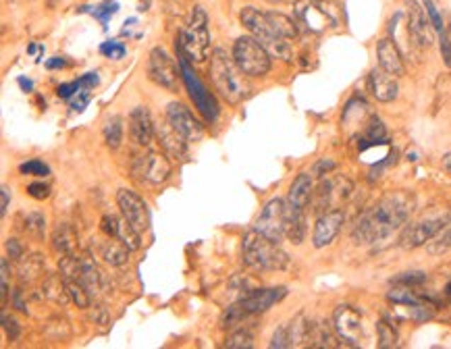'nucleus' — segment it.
<instances>
[{
  "instance_id": "obj_1",
  "label": "nucleus",
  "mask_w": 451,
  "mask_h": 349,
  "mask_svg": "<svg viewBox=\"0 0 451 349\" xmlns=\"http://www.w3.org/2000/svg\"><path fill=\"white\" fill-rule=\"evenodd\" d=\"M416 208V198L408 191H393L368 208L352 229V239L358 246L379 244L401 229Z\"/></svg>"
},
{
  "instance_id": "obj_2",
  "label": "nucleus",
  "mask_w": 451,
  "mask_h": 349,
  "mask_svg": "<svg viewBox=\"0 0 451 349\" xmlns=\"http://www.w3.org/2000/svg\"><path fill=\"white\" fill-rule=\"evenodd\" d=\"M210 81L229 104H241L252 96L248 75L233 61V55H227L223 48L210 55Z\"/></svg>"
},
{
  "instance_id": "obj_3",
  "label": "nucleus",
  "mask_w": 451,
  "mask_h": 349,
  "mask_svg": "<svg viewBox=\"0 0 451 349\" xmlns=\"http://www.w3.org/2000/svg\"><path fill=\"white\" fill-rule=\"evenodd\" d=\"M241 258H244V264L256 273L283 270L290 264V256L279 248V244L266 239L256 229L246 233L241 244Z\"/></svg>"
},
{
  "instance_id": "obj_4",
  "label": "nucleus",
  "mask_w": 451,
  "mask_h": 349,
  "mask_svg": "<svg viewBox=\"0 0 451 349\" xmlns=\"http://www.w3.org/2000/svg\"><path fill=\"white\" fill-rule=\"evenodd\" d=\"M239 21L241 25L256 38L258 42L268 50V55L273 59H281V61H291L293 57V46L290 40L281 38L279 33L273 30L266 11H258L254 6H246L239 13Z\"/></svg>"
},
{
  "instance_id": "obj_5",
  "label": "nucleus",
  "mask_w": 451,
  "mask_h": 349,
  "mask_svg": "<svg viewBox=\"0 0 451 349\" xmlns=\"http://www.w3.org/2000/svg\"><path fill=\"white\" fill-rule=\"evenodd\" d=\"M210 21L202 6H193L188 15V23L179 33V50L192 61L204 63L210 57Z\"/></svg>"
},
{
  "instance_id": "obj_6",
  "label": "nucleus",
  "mask_w": 451,
  "mask_h": 349,
  "mask_svg": "<svg viewBox=\"0 0 451 349\" xmlns=\"http://www.w3.org/2000/svg\"><path fill=\"white\" fill-rule=\"evenodd\" d=\"M233 61L248 77H264L270 71L273 57L254 35H241L233 44Z\"/></svg>"
},
{
  "instance_id": "obj_7",
  "label": "nucleus",
  "mask_w": 451,
  "mask_h": 349,
  "mask_svg": "<svg viewBox=\"0 0 451 349\" xmlns=\"http://www.w3.org/2000/svg\"><path fill=\"white\" fill-rule=\"evenodd\" d=\"M450 221L451 212H435V214L422 217L420 221L410 222L404 227L399 235V246L404 250H416L420 246H426Z\"/></svg>"
},
{
  "instance_id": "obj_8",
  "label": "nucleus",
  "mask_w": 451,
  "mask_h": 349,
  "mask_svg": "<svg viewBox=\"0 0 451 349\" xmlns=\"http://www.w3.org/2000/svg\"><path fill=\"white\" fill-rule=\"evenodd\" d=\"M254 229L258 233H262L266 239L281 244L285 237V231H287V202L281 198L268 200L258 214Z\"/></svg>"
},
{
  "instance_id": "obj_9",
  "label": "nucleus",
  "mask_w": 451,
  "mask_h": 349,
  "mask_svg": "<svg viewBox=\"0 0 451 349\" xmlns=\"http://www.w3.org/2000/svg\"><path fill=\"white\" fill-rule=\"evenodd\" d=\"M333 4L324 0H297L293 11H295V21L297 25H304L310 32H321L326 25L335 28L337 17L333 15Z\"/></svg>"
},
{
  "instance_id": "obj_10",
  "label": "nucleus",
  "mask_w": 451,
  "mask_h": 349,
  "mask_svg": "<svg viewBox=\"0 0 451 349\" xmlns=\"http://www.w3.org/2000/svg\"><path fill=\"white\" fill-rule=\"evenodd\" d=\"M133 175L150 185H161L171 177V162L164 152H146L133 160Z\"/></svg>"
},
{
  "instance_id": "obj_11",
  "label": "nucleus",
  "mask_w": 451,
  "mask_h": 349,
  "mask_svg": "<svg viewBox=\"0 0 451 349\" xmlns=\"http://www.w3.org/2000/svg\"><path fill=\"white\" fill-rule=\"evenodd\" d=\"M148 77L169 92H177L179 88V79L183 75H179L177 64L169 57L166 50L162 48H152L150 57H148Z\"/></svg>"
},
{
  "instance_id": "obj_12",
  "label": "nucleus",
  "mask_w": 451,
  "mask_h": 349,
  "mask_svg": "<svg viewBox=\"0 0 451 349\" xmlns=\"http://www.w3.org/2000/svg\"><path fill=\"white\" fill-rule=\"evenodd\" d=\"M333 326L343 345L355 348L364 337V320L354 306H339L333 314Z\"/></svg>"
},
{
  "instance_id": "obj_13",
  "label": "nucleus",
  "mask_w": 451,
  "mask_h": 349,
  "mask_svg": "<svg viewBox=\"0 0 451 349\" xmlns=\"http://www.w3.org/2000/svg\"><path fill=\"white\" fill-rule=\"evenodd\" d=\"M352 190H354L352 181L341 175L322 179L316 191V210L326 212V210L339 208V204H343L352 195Z\"/></svg>"
},
{
  "instance_id": "obj_14",
  "label": "nucleus",
  "mask_w": 451,
  "mask_h": 349,
  "mask_svg": "<svg viewBox=\"0 0 451 349\" xmlns=\"http://www.w3.org/2000/svg\"><path fill=\"white\" fill-rule=\"evenodd\" d=\"M408 35L422 50L430 48L435 42V28L426 15V8H422L416 0H412L408 6Z\"/></svg>"
},
{
  "instance_id": "obj_15",
  "label": "nucleus",
  "mask_w": 451,
  "mask_h": 349,
  "mask_svg": "<svg viewBox=\"0 0 451 349\" xmlns=\"http://www.w3.org/2000/svg\"><path fill=\"white\" fill-rule=\"evenodd\" d=\"M117 206L121 208V214L127 219L139 233H146L150 229V212L146 202L131 190L117 191Z\"/></svg>"
},
{
  "instance_id": "obj_16",
  "label": "nucleus",
  "mask_w": 451,
  "mask_h": 349,
  "mask_svg": "<svg viewBox=\"0 0 451 349\" xmlns=\"http://www.w3.org/2000/svg\"><path fill=\"white\" fill-rule=\"evenodd\" d=\"M179 52H181V50H179ZM181 75H183V79H185V84H188V88H190V96H192V100L195 102V106L202 110V115H204L208 121H215L217 115H219V106H217V102H215L212 96L206 94L204 86L200 84V79L195 77V73L190 69L188 57H185L183 52H181Z\"/></svg>"
},
{
  "instance_id": "obj_17",
  "label": "nucleus",
  "mask_w": 451,
  "mask_h": 349,
  "mask_svg": "<svg viewBox=\"0 0 451 349\" xmlns=\"http://www.w3.org/2000/svg\"><path fill=\"white\" fill-rule=\"evenodd\" d=\"M166 119L173 127L177 129L188 142H200L204 135V129L200 121L193 117V113L181 102H171L166 106Z\"/></svg>"
},
{
  "instance_id": "obj_18",
  "label": "nucleus",
  "mask_w": 451,
  "mask_h": 349,
  "mask_svg": "<svg viewBox=\"0 0 451 349\" xmlns=\"http://www.w3.org/2000/svg\"><path fill=\"white\" fill-rule=\"evenodd\" d=\"M343 222H346V214L341 208H335V210H326L319 217V221L314 224V233H312V246L314 248H326L331 246L337 235L341 233L343 229Z\"/></svg>"
},
{
  "instance_id": "obj_19",
  "label": "nucleus",
  "mask_w": 451,
  "mask_h": 349,
  "mask_svg": "<svg viewBox=\"0 0 451 349\" xmlns=\"http://www.w3.org/2000/svg\"><path fill=\"white\" fill-rule=\"evenodd\" d=\"M287 295V287H270V289H252L248 295H244L239 299L241 308L252 316V314H262L266 310H270L275 304H279L281 299H285Z\"/></svg>"
},
{
  "instance_id": "obj_20",
  "label": "nucleus",
  "mask_w": 451,
  "mask_h": 349,
  "mask_svg": "<svg viewBox=\"0 0 451 349\" xmlns=\"http://www.w3.org/2000/svg\"><path fill=\"white\" fill-rule=\"evenodd\" d=\"M154 133H156V139H159L162 152H164L166 156L177 160H183L188 156V144H190V142L169 123V119L159 123V125H154Z\"/></svg>"
},
{
  "instance_id": "obj_21",
  "label": "nucleus",
  "mask_w": 451,
  "mask_h": 349,
  "mask_svg": "<svg viewBox=\"0 0 451 349\" xmlns=\"http://www.w3.org/2000/svg\"><path fill=\"white\" fill-rule=\"evenodd\" d=\"M129 135H131V142L142 148H148L152 144L156 133H154V121H152L148 108L135 106L129 113Z\"/></svg>"
},
{
  "instance_id": "obj_22",
  "label": "nucleus",
  "mask_w": 451,
  "mask_h": 349,
  "mask_svg": "<svg viewBox=\"0 0 451 349\" xmlns=\"http://www.w3.org/2000/svg\"><path fill=\"white\" fill-rule=\"evenodd\" d=\"M368 86H370L372 96H375L379 102H393V100L399 96V86H397L395 75L387 73L385 69H381V67L370 71V75H368Z\"/></svg>"
},
{
  "instance_id": "obj_23",
  "label": "nucleus",
  "mask_w": 451,
  "mask_h": 349,
  "mask_svg": "<svg viewBox=\"0 0 451 349\" xmlns=\"http://www.w3.org/2000/svg\"><path fill=\"white\" fill-rule=\"evenodd\" d=\"M377 59H379V67L385 69L387 73L395 75V77H401V75L406 73L404 57H401L397 44H395L391 38H383V40L377 44Z\"/></svg>"
},
{
  "instance_id": "obj_24",
  "label": "nucleus",
  "mask_w": 451,
  "mask_h": 349,
  "mask_svg": "<svg viewBox=\"0 0 451 349\" xmlns=\"http://www.w3.org/2000/svg\"><path fill=\"white\" fill-rule=\"evenodd\" d=\"M314 195V179L310 173H299L293 183H291L290 193H287V206L297 208V210H306L310 200Z\"/></svg>"
},
{
  "instance_id": "obj_25",
  "label": "nucleus",
  "mask_w": 451,
  "mask_h": 349,
  "mask_svg": "<svg viewBox=\"0 0 451 349\" xmlns=\"http://www.w3.org/2000/svg\"><path fill=\"white\" fill-rule=\"evenodd\" d=\"M341 341L335 326L326 324V322H310V333H308V348H339Z\"/></svg>"
},
{
  "instance_id": "obj_26",
  "label": "nucleus",
  "mask_w": 451,
  "mask_h": 349,
  "mask_svg": "<svg viewBox=\"0 0 451 349\" xmlns=\"http://www.w3.org/2000/svg\"><path fill=\"white\" fill-rule=\"evenodd\" d=\"M75 246H77L75 229L69 222H59L55 227V231H52V250H55V254H59L61 258L73 254Z\"/></svg>"
},
{
  "instance_id": "obj_27",
  "label": "nucleus",
  "mask_w": 451,
  "mask_h": 349,
  "mask_svg": "<svg viewBox=\"0 0 451 349\" xmlns=\"http://www.w3.org/2000/svg\"><path fill=\"white\" fill-rule=\"evenodd\" d=\"M42 295H44L46 299H50L52 304L64 306L71 297H69L67 281H64L63 275H48V277L42 281Z\"/></svg>"
},
{
  "instance_id": "obj_28",
  "label": "nucleus",
  "mask_w": 451,
  "mask_h": 349,
  "mask_svg": "<svg viewBox=\"0 0 451 349\" xmlns=\"http://www.w3.org/2000/svg\"><path fill=\"white\" fill-rule=\"evenodd\" d=\"M17 273H19V281L21 285H30L33 281H38L44 273V258L40 254H30L23 256L19 260V266H17Z\"/></svg>"
},
{
  "instance_id": "obj_29",
  "label": "nucleus",
  "mask_w": 451,
  "mask_h": 349,
  "mask_svg": "<svg viewBox=\"0 0 451 349\" xmlns=\"http://www.w3.org/2000/svg\"><path fill=\"white\" fill-rule=\"evenodd\" d=\"M306 235V210H297L287 206V231L285 237H290L291 244H302Z\"/></svg>"
},
{
  "instance_id": "obj_30",
  "label": "nucleus",
  "mask_w": 451,
  "mask_h": 349,
  "mask_svg": "<svg viewBox=\"0 0 451 349\" xmlns=\"http://www.w3.org/2000/svg\"><path fill=\"white\" fill-rule=\"evenodd\" d=\"M100 256H102V258H104V262H106V264H110V266H123V264L127 262L129 250H127V246H123L117 237H110L108 241H104V244H102V248H100Z\"/></svg>"
},
{
  "instance_id": "obj_31",
  "label": "nucleus",
  "mask_w": 451,
  "mask_h": 349,
  "mask_svg": "<svg viewBox=\"0 0 451 349\" xmlns=\"http://www.w3.org/2000/svg\"><path fill=\"white\" fill-rule=\"evenodd\" d=\"M142 233L131 224V222L123 217V219H117V231H115V237L123 244V246H127L129 252H135V250H139L142 248V237H139Z\"/></svg>"
},
{
  "instance_id": "obj_32",
  "label": "nucleus",
  "mask_w": 451,
  "mask_h": 349,
  "mask_svg": "<svg viewBox=\"0 0 451 349\" xmlns=\"http://www.w3.org/2000/svg\"><path fill=\"white\" fill-rule=\"evenodd\" d=\"M79 281L90 291V295H96L102 289V273L90 258H81V270H79Z\"/></svg>"
},
{
  "instance_id": "obj_33",
  "label": "nucleus",
  "mask_w": 451,
  "mask_h": 349,
  "mask_svg": "<svg viewBox=\"0 0 451 349\" xmlns=\"http://www.w3.org/2000/svg\"><path fill=\"white\" fill-rule=\"evenodd\" d=\"M102 135H104V144L110 150H117L121 146V142H123V121H121V117H110L104 123Z\"/></svg>"
},
{
  "instance_id": "obj_34",
  "label": "nucleus",
  "mask_w": 451,
  "mask_h": 349,
  "mask_svg": "<svg viewBox=\"0 0 451 349\" xmlns=\"http://www.w3.org/2000/svg\"><path fill=\"white\" fill-rule=\"evenodd\" d=\"M67 281V291H69V297H71V302L77 306V308H90V304H92V295H90V291L84 287L81 281H77V279H64Z\"/></svg>"
},
{
  "instance_id": "obj_35",
  "label": "nucleus",
  "mask_w": 451,
  "mask_h": 349,
  "mask_svg": "<svg viewBox=\"0 0 451 349\" xmlns=\"http://www.w3.org/2000/svg\"><path fill=\"white\" fill-rule=\"evenodd\" d=\"M451 248V221L426 244V252L430 256H443Z\"/></svg>"
},
{
  "instance_id": "obj_36",
  "label": "nucleus",
  "mask_w": 451,
  "mask_h": 349,
  "mask_svg": "<svg viewBox=\"0 0 451 349\" xmlns=\"http://www.w3.org/2000/svg\"><path fill=\"white\" fill-rule=\"evenodd\" d=\"M225 348L229 349H252L254 348V333L248 326L235 328L225 339Z\"/></svg>"
},
{
  "instance_id": "obj_37",
  "label": "nucleus",
  "mask_w": 451,
  "mask_h": 349,
  "mask_svg": "<svg viewBox=\"0 0 451 349\" xmlns=\"http://www.w3.org/2000/svg\"><path fill=\"white\" fill-rule=\"evenodd\" d=\"M387 299L393 304H420L422 297L416 293V287L393 285V289L387 293Z\"/></svg>"
},
{
  "instance_id": "obj_38",
  "label": "nucleus",
  "mask_w": 451,
  "mask_h": 349,
  "mask_svg": "<svg viewBox=\"0 0 451 349\" xmlns=\"http://www.w3.org/2000/svg\"><path fill=\"white\" fill-rule=\"evenodd\" d=\"M377 333H379V348L389 349V348H397L399 345V333L397 328L387 322V320H379L377 324Z\"/></svg>"
},
{
  "instance_id": "obj_39",
  "label": "nucleus",
  "mask_w": 451,
  "mask_h": 349,
  "mask_svg": "<svg viewBox=\"0 0 451 349\" xmlns=\"http://www.w3.org/2000/svg\"><path fill=\"white\" fill-rule=\"evenodd\" d=\"M19 173L21 175H32V177H46V175H50V168L42 160H28V162H23L19 166Z\"/></svg>"
},
{
  "instance_id": "obj_40",
  "label": "nucleus",
  "mask_w": 451,
  "mask_h": 349,
  "mask_svg": "<svg viewBox=\"0 0 451 349\" xmlns=\"http://www.w3.org/2000/svg\"><path fill=\"white\" fill-rule=\"evenodd\" d=\"M44 229H46V219L40 212H32L25 219V231L33 237H44Z\"/></svg>"
},
{
  "instance_id": "obj_41",
  "label": "nucleus",
  "mask_w": 451,
  "mask_h": 349,
  "mask_svg": "<svg viewBox=\"0 0 451 349\" xmlns=\"http://www.w3.org/2000/svg\"><path fill=\"white\" fill-rule=\"evenodd\" d=\"M100 52L104 55V57H108V59H115V61H119V59H123L125 57V46L121 44V42H117V40H110V42H104L102 46H100Z\"/></svg>"
},
{
  "instance_id": "obj_42",
  "label": "nucleus",
  "mask_w": 451,
  "mask_h": 349,
  "mask_svg": "<svg viewBox=\"0 0 451 349\" xmlns=\"http://www.w3.org/2000/svg\"><path fill=\"white\" fill-rule=\"evenodd\" d=\"M424 8H426V15H428V19H430V23H433L435 32L437 33L443 32V30H445V25H443V17H441L439 8L435 6V2H433V0H424Z\"/></svg>"
},
{
  "instance_id": "obj_43",
  "label": "nucleus",
  "mask_w": 451,
  "mask_h": 349,
  "mask_svg": "<svg viewBox=\"0 0 451 349\" xmlns=\"http://www.w3.org/2000/svg\"><path fill=\"white\" fill-rule=\"evenodd\" d=\"M426 281L424 273H401L399 277L393 279V285H408V287H418Z\"/></svg>"
},
{
  "instance_id": "obj_44",
  "label": "nucleus",
  "mask_w": 451,
  "mask_h": 349,
  "mask_svg": "<svg viewBox=\"0 0 451 349\" xmlns=\"http://www.w3.org/2000/svg\"><path fill=\"white\" fill-rule=\"evenodd\" d=\"M119 11V4L117 2H110V0H106V2H102L98 8H94V17H98L104 25L108 23V19L115 15Z\"/></svg>"
},
{
  "instance_id": "obj_45",
  "label": "nucleus",
  "mask_w": 451,
  "mask_h": 349,
  "mask_svg": "<svg viewBox=\"0 0 451 349\" xmlns=\"http://www.w3.org/2000/svg\"><path fill=\"white\" fill-rule=\"evenodd\" d=\"M270 348H290V328H287V324H283V326L273 335Z\"/></svg>"
},
{
  "instance_id": "obj_46",
  "label": "nucleus",
  "mask_w": 451,
  "mask_h": 349,
  "mask_svg": "<svg viewBox=\"0 0 451 349\" xmlns=\"http://www.w3.org/2000/svg\"><path fill=\"white\" fill-rule=\"evenodd\" d=\"M2 328L8 337V341H15L19 337V324L13 316H2Z\"/></svg>"
},
{
  "instance_id": "obj_47",
  "label": "nucleus",
  "mask_w": 451,
  "mask_h": 349,
  "mask_svg": "<svg viewBox=\"0 0 451 349\" xmlns=\"http://www.w3.org/2000/svg\"><path fill=\"white\" fill-rule=\"evenodd\" d=\"M79 90H81V84H79V79H77V81L61 84V86L57 88V94H59V98H71V96L77 94ZM84 90H86V88H84Z\"/></svg>"
},
{
  "instance_id": "obj_48",
  "label": "nucleus",
  "mask_w": 451,
  "mask_h": 349,
  "mask_svg": "<svg viewBox=\"0 0 451 349\" xmlns=\"http://www.w3.org/2000/svg\"><path fill=\"white\" fill-rule=\"evenodd\" d=\"M75 96H77V98H75V102L71 104V108H73L75 113H81V110L90 104L92 94H90V90H84V88H81V90H79Z\"/></svg>"
},
{
  "instance_id": "obj_49",
  "label": "nucleus",
  "mask_w": 451,
  "mask_h": 349,
  "mask_svg": "<svg viewBox=\"0 0 451 349\" xmlns=\"http://www.w3.org/2000/svg\"><path fill=\"white\" fill-rule=\"evenodd\" d=\"M193 0H164V4L169 6L171 13H185V11H192Z\"/></svg>"
},
{
  "instance_id": "obj_50",
  "label": "nucleus",
  "mask_w": 451,
  "mask_h": 349,
  "mask_svg": "<svg viewBox=\"0 0 451 349\" xmlns=\"http://www.w3.org/2000/svg\"><path fill=\"white\" fill-rule=\"evenodd\" d=\"M28 193L35 198V200H46L50 195V188L46 183H30L28 185Z\"/></svg>"
},
{
  "instance_id": "obj_51",
  "label": "nucleus",
  "mask_w": 451,
  "mask_h": 349,
  "mask_svg": "<svg viewBox=\"0 0 451 349\" xmlns=\"http://www.w3.org/2000/svg\"><path fill=\"white\" fill-rule=\"evenodd\" d=\"M335 168V162L333 160H329V159H322L316 162V166H314V177H326V175H331V171Z\"/></svg>"
},
{
  "instance_id": "obj_52",
  "label": "nucleus",
  "mask_w": 451,
  "mask_h": 349,
  "mask_svg": "<svg viewBox=\"0 0 451 349\" xmlns=\"http://www.w3.org/2000/svg\"><path fill=\"white\" fill-rule=\"evenodd\" d=\"M102 231H104L108 237H115V231H117V217H113V214L102 217Z\"/></svg>"
},
{
  "instance_id": "obj_53",
  "label": "nucleus",
  "mask_w": 451,
  "mask_h": 349,
  "mask_svg": "<svg viewBox=\"0 0 451 349\" xmlns=\"http://www.w3.org/2000/svg\"><path fill=\"white\" fill-rule=\"evenodd\" d=\"M6 250H8L11 258H15V260H21V258H23V248L19 246L17 239H8V241H6Z\"/></svg>"
},
{
  "instance_id": "obj_54",
  "label": "nucleus",
  "mask_w": 451,
  "mask_h": 349,
  "mask_svg": "<svg viewBox=\"0 0 451 349\" xmlns=\"http://www.w3.org/2000/svg\"><path fill=\"white\" fill-rule=\"evenodd\" d=\"M79 84H81V88H86V90H92V88H96L98 73H86V75L79 79Z\"/></svg>"
},
{
  "instance_id": "obj_55",
  "label": "nucleus",
  "mask_w": 451,
  "mask_h": 349,
  "mask_svg": "<svg viewBox=\"0 0 451 349\" xmlns=\"http://www.w3.org/2000/svg\"><path fill=\"white\" fill-rule=\"evenodd\" d=\"M6 210H8V188L2 185V190H0V214L4 217Z\"/></svg>"
},
{
  "instance_id": "obj_56",
  "label": "nucleus",
  "mask_w": 451,
  "mask_h": 349,
  "mask_svg": "<svg viewBox=\"0 0 451 349\" xmlns=\"http://www.w3.org/2000/svg\"><path fill=\"white\" fill-rule=\"evenodd\" d=\"M46 67H48V69H63V67H67V61H64L63 57H55V59H50V61L46 63Z\"/></svg>"
},
{
  "instance_id": "obj_57",
  "label": "nucleus",
  "mask_w": 451,
  "mask_h": 349,
  "mask_svg": "<svg viewBox=\"0 0 451 349\" xmlns=\"http://www.w3.org/2000/svg\"><path fill=\"white\" fill-rule=\"evenodd\" d=\"M17 81H19L21 90H25V92H32V90H33V84L30 81V79H25V77H19Z\"/></svg>"
},
{
  "instance_id": "obj_58",
  "label": "nucleus",
  "mask_w": 451,
  "mask_h": 349,
  "mask_svg": "<svg viewBox=\"0 0 451 349\" xmlns=\"http://www.w3.org/2000/svg\"><path fill=\"white\" fill-rule=\"evenodd\" d=\"M443 168H445V171H447V173L451 175V152L443 156Z\"/></svg>"
},
{
  "instance_id": "obj_59",
  "label": "nucleus",
  "mask_w": 451,
  "mask_h": 349,
  "mask_svg": "<svg viewBox=\"0 0 451 349\" xmlns=\"http://www.w3.org/2000/svg\"><path fill=\"white\" fill-rule=\"evenodd\" d=\"M266 2H270V4H277V2H283V0H266Z\"/></svg>"
},
{
  "instance_id": "obj_60",
  "label": "nucleus",
  "mask_w": 451,
  "mask_h": 349,
  "mask_svg": "<svg viewBox=\"0 0 451 349\" xmlns=\"http://www.w3.org/2000/svg\"><path fill=\"white\" fill-rule=\"evenodd\" d=\"M447 38H450V44H451V25L447 28Z\"/></svg>"
},
{
  "instance_id": "obj_61",
  "label": "nucleus",
  "mask_w": 451,
  "mask_h": 349,
  "mask_svg": "<svg viewBox=\"0 0 451 349\" xmlns=\"http://www.w3.org/2000/svg\"><path fill=\"white\" fill-rule=\"evenodd\" d=\"M447 289H450V293H451V285H450V287H447Z\"/></svg>"
}]
</instances>
